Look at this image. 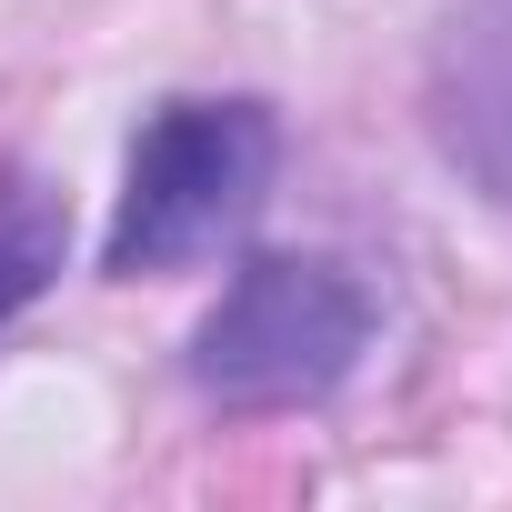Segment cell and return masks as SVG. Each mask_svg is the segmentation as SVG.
Segmentation results:
<instances>
[{
  "label": "cell",
  "mask_w": 512,
  "mask_h": 512,
  "mask_svg": "<svg viewBox=\"0 0 512 512\" xmlns=\"http://www.w3.org/2000/svg\"><path fill=\"white\" fill-rule=\"evenodd\" d=\"M282 131L262 101H171L131 141L121 221H111V272H181L221 251L272 191Z\"/></svg>",
  "instance_id": "1"
},
{
  "label": "cell",
  "mask_w": 512,
  "mask_h": 512,
  "mask_svg": "<svg viewBox=\"0 0 512 512\" xmlns=\"http://www.w3.org/2000/svg\"><path fill=\"white\" fill-rule=\"evenodd\" d=\"M372 342V302L352 272L332 262H251L221 312L201 322V352H191V382L221 402V412H292V402H322L352 352Z\"/></svg>",
  "instance_id": "2"
},
{
  "label": "cell",
  "mask_w": 512,
  "mask_h": 512,
  "mask_svg": "<svg viewBox=\"0 0 512 512\" xmlns=\"http://www.w3.org/2000/svg\"><path fill=\"white\" fill-rule=\"evenodd\" d=\"M61 251H71V211L41 171H0V322H11L21 302L51 292L61 272Z\"/></svg>",
  "instance_id": "3"
}]
</instances>
